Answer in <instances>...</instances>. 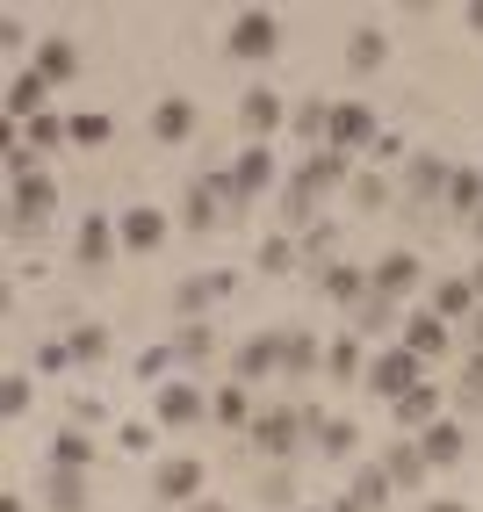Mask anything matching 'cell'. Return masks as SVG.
Returning a JSON list of instances; mask_svg holds the SVG:
<instances>
[{"label":"cell","instance_id":"6da1fadb","mask_svg":"<svg viewBox=\"0 0 483 512\" xmlns=\"http://www.w3.org/2000/svg\"><path fill=\"white\" fill-rule=\"evenodd\" d=\"M354 181V166H347V152H332V145H318L303 166H296V181H289V217L303 224L310 217V202L318 195H332V188H347Z\"/></svg>","mask_w":483,"mask_h":512},{"label":"cell","instance_id":"7a4b0ae2","mask_svg":"<svg viewBox=\"0 0 483 512\" xmlns=\"http://www.w3.org/2000/svg\"><path fill=\"white\" fill-rule=\"evenodd\" d=\"M274 51H282V15H267V8L231 15V29H224V58H238V65H267Z\"/></svg>","mask_w":483,"mask_h":512},{"label":"cell","instance_id":"3957f363","mask_svg":"<svg viewBox=\"0 0 483 512\" xmlns=\"http://www.w3.org/2000/svg\"><path fill=\"white\" fill-rule=\"evenodd\" d=\"M51 210H58V188H51V174L8 181V238H37Z\"/></svg>","mask_w":483,"mask_h":512},{"label":"cell","instance_id":"277c9868","mask_svg":"<svg viewBox=\"0 0 483 512\" xmlns=\"http://www.w3.org/2000/svg\"><path fill=\"white\" fill-rule=\"evenodd\" d=\"M419 383H426V361L411 354V347H383V354L368 361V390L390 397V404H397L404 390H419Z\"/></svg>","mask_w":483,"mask_h":512},{"label":"cell","instance_id":"5b68a950","mask_svg":"<svg viewBox=\"0 0 483 512\" xmlns=\"http://www.w3.org/2000/svg\"><path fill=\"white\" fill-rule=\"evenodd\" d=\"M253 455L260 462H296V440H303V412H289V404H282V412H260L253 426Z\"/></svg>","mask_w":483,"mask_h":512},{"label":"cell","instance_id":"8992f818","mask_svg":"<svg viewBox=\"0 0 483 512\" xmlns=\"http://www.w3.org/2000/svg\"><path fill=\"white\" fill-rule=\"evenodd\" d=\"M325 145L332 152H361V145H383V130H375V109L368 101H332V130H325Z\"/></svg>","mask_w":483,"mask_h":512},{"label":"cell","instance_id":"52a82bcc","mask_svg":"<svg viewBox=\"0 0 483 512\" xmlns=\"http://www.w3.org/2000/svg\"><path fill=\"white\" fill-rule=\"evenodd\" d=\"M152 498L159 505H195L202 498V455H166L152 469Z\"/></svg>","mask_w":483,"mask_h":512},{"label":"cell","instance_id":"ba28073f","mask_svg":"<svg viewBox=\"0 0 483 512\" xmlns=\"http://www.w3.org/2000/svg\"><path fill=\"white\" fill-rule=\"evenodd\" d=\"M166 210H152V202H130V210L116 217V238H123V253H159L166 246Z\"/></svg>","mask_w":483,"mask_h":512},{"label":"cell","instance_id":"9c48e42d","mask_svg":"<svg viewBox=\"0 0 483 512\" xmlns=\"http://www.w3.org/2000/svg\"><path fill=\"white\" fill-rule=\"evenodd\" d=\"M238 123H246V138H253V145H267L274 130L289 123V101L274 94V87H246V101H238Z\"/></svg>","mask_w":483,"mask_h":512},{"label":"cell","instance_id":"30bf717a","mask_svg":"<svg viewBox=\"0 0 483 512\" xmlns=\"http://www.w3.org/2000/svg\"><path fill=\"white\" fill-rule=\"evenodd\" d=\"M274 368H282V332H260L231 354V383H267Z\"/></svg>","mask_w":483,"mask_h":512},{"label":"cell","instance_id":"8fae6325","mask_svg":"<svg viewBox=\"0 0 483 512\" xmlns=\"http://www.w3.org/2000/svg\"><path fill=\"white\" fill-rule=\"evenodd\" d=\"M419 275H426V267H419V253H383V260L368 267V289L397 303V296H411V289H419Z\"/></svg>","mask_w":483,"mask_h":512},{"label":"cell","instance_id":"7c38bea8","mask_svg":"<svg viewBox=\"0 0 483 512\" xmlns=\"http://www.w3.org/2000/svg\"><path fill=\"white\" fill-rule=\"evenodd\" d=\"M152 412H159V426H174V433H181V426H202V412H210V397H202V383H166Z\"/></svg>","mask_w":483,"mask_h":512},{"label":"cell","instance_id":"4fadbf2b","mask_svg":"<svg viewBox=\"0 0 483 512\" xmlns=\"http://www.w3.org/2000/svg\"><path fill=\"white\" fill-rule=\"evenodd\" d=\"M419 455H426L433 469H455V462L469 455V433H462V419H447V412H440V419L419 433Z\"/></svg>","mask_w":483,"mask_h":512},{"label":"cell","instance_id":"5bb4252c","mask_svg":"<svg viewBox=\"0 0 483 512\" xmlns=\"http://www.w3.org/2000/svg\"><path fill=\"white\" fill-rule=\"evenodd\" d=\"M195 123H202L195 101H188V94H166L159 109H152V138H159V145H188V138H195Z\"/></svg>","mask_w":483,"mask_h":512},{"label":"cell","instance_id":"9a60e30c","mask_svg":"<svg viewBox=\"0 0 483 512\" xmlns=\"http://www.w3.org/2000/svg\"><path fill=\"white\" fill-rule=\"evenodd\" d=\"M231 181H238V210H246L253 195L274 188V152H267V145H246V152L231 159Z\"/></svg>","mask_w":483,"mask_h":512},{"label":"cell","instance_id":"2e32d148","mask_svg":"<svg viewBox=\"0 0 483 512\" xmlns=\"http://www.w3.org/2000/svg\"><path fill=\"white\" fill-rule=\"evenodd\" d=\"M318 289H325L332 303H347V311H361V303H368V267H354V260H325V267H318Z\"/></svg>","mask_w":483,"mask_h":512},{"label":"cell","instance_id":"e0dca14e","mask_svg":"<svg viewBox=\"0 0 483 512\" xmlns=\"http://www.w3.org/2000/svg\"><path fill=\"white\" fill-rule=\"evenodd\" d=\"M44 101H51V80L37 73V65H29V73H15V80H8V123H37Z\"/></svg>","mask_w":483,"mask_h":512},{"label":"cell","instance_id":"ac0fdd59","mask_svg":"<svg viewBox=\"0 0 483 512\" xmlns=\"http://www.w3.org/2000/svg\"><path fill=\"white\" fill-rule=\"evenodd\" d=\"M37 73H44L51 87H73V80H80V44H73V37H44V44H37Z\"/></svg>","mask_w":483,"mask_h":512},{"label":"cell","instance_id":"d6986e66","mask_svg":"<svg viewBox=\"0 0 483 512\" xmlns=\"http://www.w3.org/2000/svg\"><path fill=\"white\" fill-rule=\"evenodd\" d=\"M73 253H80V267H101L109 253H123L116 217H94V210H87V224H80V238H73Z\"/></svg>","mask_w":483,"mask_h":512},{"label":"cell","instance_id":"ffe728a7","mask_svg":"<svg viewBox=\"0 0 483 512\" xmlns=\"http://www.w3.org/2000/svg\"><path fill=\"white\" fill-rule=\"evenodd\" d=\"M397 347H411L419 361H440V354H447V318H433V311H411Z\"/></svg>","mask_w":483,"mask_h":512},{"label":"cell","instance_id":"44dd1931","mask_svg":"<svg viewBox=\"0 0 483 512\" xmlns=\"http://www.w3.org/2000/svg\"><path fill=\"white\" fill-rule=\"evenodd\" d=\"M383 469H390V484H397V491H419L433 462L419 455V440H390V448H383Z\"/></svg>","mask_w":483,"mask_h":512},{"label":"cell","instance_id":"7402d4cb","mask_svg":"<svg viewBox=\"0 0 483 512\" xmlns=\"http://www.w3.org/2000/svg\"><path fill=\"white\" fill-rule=\"evenodd\" d=\"M210 419L231 426V433L253 426V419H260V412H253V383H224V390H210Z\"/></svg>","mask_w":483,"mask_h":512},{"label":"cell","instance_id":"603a6c76","mask_svg":"<svg viewBox=\"0 0 483 512\" xmlns=\"http://www.w3.org/2000/svg\"><path fill=\"white\" fill-rule=\"evenodd\" d=\"M347 498H354L361 512H383V505L397 498V484H390V469H383V462H361V469H354V484H347Z\"/></svg>","mask_w":483,"mask_h":512},{"label":"cell","instance_id":"cb8c5ba5","mask_svg":"<svg viewBox=\"0 0 483 512\" xmlns=\"http://www.w3.org/2000/svg\"><path fill=\"white\" fill-rule=\"evenodd\" d=\"M447 181H455V159H433V152L411 159V195L419 202H447Z\"/></svg>","mask_w":483,"mask_h":512},{"label":"cell","instance_id":"d4e9b609","mask_svg":"<svg viewBox=\"0 0 483 512\" xmlns=\"http://www.w3.org/2000/svg\"><path fill=\"white\" fill-rule=\"evenodd\" d=\"M390 412H397V426H404V433H426V426L440 419V390H433V383H419V390H404Z\"/></svg>","mask_w":483,"mask_h":512},{"label":"cell","instance_id":"484cf974","mask_svg":"<svg viewBox=\"0 0 483 512\" xmlns=\"http://www.w3.org/2000/svg\"><path fill=\"white\" fill-rule=\"evenodd\" d=\"M44 505L51 512H87V469H51L44 476Z\"/></svg>","mask_w":483,"mask_h":512},{"label":"cell","instance_id":"4316f807","mask_svg":"<svg viewBox=\"0 0 483 512\" xmlns=\"http://www.w3.org/2000/svg\"><path fill=\"white\" fill-rule=\"evenodd\" d=\"M224 289H231V275H188V282L174 289V311H181V318H202Z\"/></svg>","mask_w":483,"mask_h":512},{"label":"cell","instance_id":"83f0119b","mask_svg":"<svg viewBox=\"0 0 483 512\" xmlns=\"http://www.w3.org/2000/svg\"><path fill=\"white\" fill-rule=\"evenodd\" d=\"M210 354H217V332L202 325V318H188V325L174 332V361H181V368H210Z\"/></svg>","mask_w":483,"mask_h":512},{"label":"cell","instance_id":"f1b7e54d","mask_svg":"<svg viewBox=\"0 0 483 512\" xmlns=\"http://www.w3.org/2000/svg\"><path fill=\"white\" fill-rule=\"evenodd\" d=\"M289 130H296L310 152H318V145H325V130H332V101H318V94L296 101V109H289Z\"/></svg>","mask_w":483,"mask_h":512},{"label":"cell","instance_id":"f546056e","mask_svg":"<svg viewBox=\"0 0 483 512\" xmlns=\"http://www.w3.org/2000/svg\"><path fill=\"white\" fill-rule=\"evenodd\" d=\"M433 318H476L483 303H476V289H469V275L462 282H433V303H426Z\"/></svg>","mask_w":483,"mask_h":512},{"label":"cell","instance_id":"4dcf8cb0","mask_svg":"<svg viewBox=\"0 0 483 512\" xmlns=\"http://www.w3.org/2000/svg\"><path fill=\"white\" fill-rule=\"evenodd\" d=\"M310 440H318V462H347V455L361 448V426H354V419H325Z\"/></svg>","mask_w":483,"mask_h":512},{"label":"cell","instance_id":"1f68e13d","mask_svg":"<svg viewBox=\"0 0 483 512\" xmlns=\"http://www.w3.org/2000/svg\"><path fill=\"white\" fill-rule=\"evenodd\" d=\"M383 58H390V37H383V29H354V37H347V73H375Z\"/></svg>","mask_w":483,"mask_h":512},{"label":"cell","instance_id":"d6a6232c","mask_svg":"<svg viewBox=\"0 0 483 512\" xmlns=\"http://www.w3.org/2000/svg\"><path fill=\"white\" fill-rule=\"evenodd\" d=\"M447 210H455V217L483 210V166H455V181H447Z\"/></svg>","mask_w":483,"mask_h":512},{"label":"cell","instance_id":"836d02e7","mask_svg":"<svg viewBox=\"0 0 483 512\" xmlns=\"http://www.w3.org/2000/svg\"><path fill=\"white\" fill-rule=\"evenodd\" d=\"M65 347H73V368H101V361H109V325H80V332H65Z\"/></svg>","mask_w":483,"mask_h":512},{"label":"cell","instance_id":"e575fe53","mask_svg":"<svg viewBox=\"0 0 483 512\" xmlns=\"http://www.w3.org/2000/svg\"><path fill=\"white\" fill-rule=\"evenodd\" d=\"M325 375H332V383H354V375H368V361H361V339H354V332L325 347Z\"/></svg>","mask_w":483,"mask_h":512},{"label":"cell","instance_id":"d590c367","mask_svg":"<svg viewBox=\"0 0 483 512\" xmlns=\"http://www.w3.org/2000/svg\"><path fill=\"white\" fill-rule=\"evenodd\" d=\"M87 462H94V440H87L80 426L51 433V469H87Z\"/></svg>","mask_w":483,"mask_h":512},{"label":"cell","instance_id":"8d00e7d4","mask_svg":"<svg viewBox=\"0 0 483 512\" xmlns=\"http://www.w3.org/2000/svg\"><path fill=\"white\" fill-rule=\"evenodd\" d=\"M318 368V332H282V375H310Z\"/></svg>","mask_w":483,"mask_h":512},{"label":"cell","instance_id":"74e56055","mask_svg":"<svg viewBox=\"0 0 483 512\" xmlns=\"http://www.w3.org/2000/svg\"><path fill=\"white\" fill-rule=\"evenodd\" d=\"M58 145H73V116H37V123H29V152H58Z\"/></svg>","mask_w":483,"mask_h":512},{"label":"cell","instance_id":"f35d334b","mask_svg":"<svg viewBox=\"0 0 483 512\" xmlns=\"http://www.w3.org/2000/svg\"><path fill=\"white\" fill-rule=\"evenodd\" d=\"M109 138H116V123L101 116V109H80V116H73V145H80V152H101Z\"/></svg>","mask_w":483,"mask_h":512},{"label":"cell","instance_id":"ab89813d","mask_svg":"<svg viewBox=\"0 0 483 512\" xmlns=\"http://www.w3.org/2000/svg\"><path fill=\"white\" fill-rule=\"evenodd\" d=\"M181 224H188V231H217V195L202 188V181L188 188V210H181Z\"/></svg>","mask_w":483,"mask_h":512},{"label":"cell","instance_id":"60d3db41","mask_svg":"<svg viewBox=\"0 0 483 512\" xmlns=\"http://www.w3.org/2000/svg\"><path fill=\"white\" fill-rule=\"evenodd\" d=\"M29 404H37V390H29V375H0V419H22Z\"/></svg>","mask_w":483,"mask_h":512},{"label":"cell","instance_id":"b9f144b4","mask_svg":"<svg viewBox=\"0 0 483 512\" xmlns=\"http://www.w3.org/2000/svg\"><path fill=\"white\" fill-rule=\"evenodd\" d=\"M354 318H361V332H390V325H397V303L368 289V303H361V311H354Z\"/></svg>","mask_w":483,"mask_h":512},{"label":"cell","instance_id":"7bdbcfd3","mask_svg":"<svg viewBox=\"0 0 483 512\" xmlns=\"http://www.w3.org/2000/svg\"><path fill=\"white\" fill-rule=\"evenodd\" d=\"M296 267V246L289 238H260V275H289Z\"/></svg>","mask_w":483,"mask_h":512},{"label":"cell","instance_id":"ee69618b","mask_svg":"<svg viewBox=\"0 0 483 512\" xmlns=\"http://www.w3.org/2000/svg\"><path fill=\"white\" fill-rule=\"evenodd\" d=\"M347 188H354V202H361V210H383V202H390V188H383V174H354Z\"/></svg>","mask_w":483,"mask_h":512},{"label":"cell","instance_id":"f6af8a7d","mask_svg":"<svg viewBox=\"0 0 483 512\" xmlns=\"http://www.w3.org/2000/svg\"><path fill=\"white\" fill-rule=\"evenodd\" d=\"M166 368H174V347H145L137 354V383H159Z\"/></svg>","mask_w":483,"mask_h":512},{"label":"cell","instance_id":"bcb514c9","mask_svg":"<svg viewBox=\"0 0 483 512\" xmlns=\"http://www.w3.org/2000/svg\"><path fill=\"white\" fill-rule=\"evenodd\" d=\"M116 440H123L130 455H152V426H145V419H123V426H116Z\"/></svg>","mask_w":483,"mask_h":512},{"label":"cell","instance_id":"7dc6e473","mask_svg":"<svg viewBox=\"0 0 483 512\" xmlns=\"http://www.w3.org/2000/svg\"><path fill=\"white\" fill-rule=\"evenodd\" d=\"M296 498V484H289V469H274L267 484H260V505H289Z\"/></svg>","mask_w":483,"mask_h":512},{"label":"cell","instance_id":"c3c4849f","mask_svg":"<svg viewBox=\"0 0 483 512\" xmlns=\"http://www.w3.org/2000/svg\"><path fill=\"white\" fill-rule=\"evenodd\" d=\"M37 368H44V375H58V368H73V347H65V339H51V347H37Z\"/></svg>","mask_w":483,"mask_h":512},{"label":"cell","instance_id":"681fc988","mask_svg":"<svg viewBox=\"0 0 483 512\" xmlns=\"http://www.w3.org/2000/svg\"><path fill=\"white\" fill-rule=\"evenodd\" d=\"M303 253L325 260V253H332V224H310V231H303Z\"/></svg>","mask_w":483,"mask_h":512},{"label":"cell","instance_id":"f907efd6","mask_svg":"<svg viewBox=\"0 0 483 512\" xmlns=\"http://www.w3.org/2000/svg\"><path fill=\"white\" fill-rule=\"evenodd\" d=\"M462 22H469L476 37H483V0H469V8H462Z\"/></svg>","mask_w":483,"mask_h":512},{"label":"cell","instance_id":"816d5d0a","mask_svg":"<svg viewBox=\"0 0 483 512\" xmlns=\"http://www.w3.org/2000/svg\"><path fill=\"white\" fill-rule=\"evenodd\" d=\"M181 512H231V505H217V498H195V505H181Z\"/></svg>","mask_w":483,"mask_h":512},{"label":"cell","instance_id":"f5cc1de1","mask_svg":"<svg viewBox=\"0 0 483 512\" xmlns=\"http://www.w3.org/2000/svg\"><path fill=\"white\" fill-rule=\"evenodd\" d=\"M426 512H469V505H462V498H433Z\"/></svg>","mask_w":483,"mask_h":512},{"label":"cell","instance_id":"db71d44e","mask_svg":"<svg viewBox=\"0 0 483 512\" xmlns=\"http://www.w3.org/2000/svg\"><path fill=\"white\" fill-rule=\"evenodd\" d=\"M469 339H476V354H483V311H476V318H469Z\"/></svg>","mask_w":483,"mask_h":512},{"label":"cell","instance_id":"11a10c76","mask_svg":"<svg viewBox=\"0 0 483 512\" xmlns=\"http://www.w3.org/2000/svg\"><path fill=\"white\" fill-rule=\"evenodd\" d=\"M325 512H361V505H354V498H332V505H325Z\"/></svg>","mask_w":483,"mask_h":512},{"label":"cell","instance_id":"9f6ffc18","mask_svg":"<svg viewBox=\"0 0 483 512\" xmlns=\"http://www.w3.org/2000/svg\"><path fill=\"white\" fill-rule=\"evenodd\" d=\"M469 289H476V303H483V260H476V275H469Z\"/></svg>","mask_w":483,"mask_h":512},{"label":"cell","instance_id":"6f0895ef","mask_svg":"<svg viewBox=\"0 0 483 512\" xmlns=\"http://www.w3.org/2000/svg\"><path fill=\"white\" fill-rule=\"evenodd\" d=\"M0 512H22V498H15V491H8V498H0Z\"/></svg>","mask_w":483,"mask_h":512},{"label":"cell","instance_id":"680465c9","mask_svg":"<svg viewBox=\"0 0 483 512\" xmlns=\"http://www.w3.org/2000/svg\"><path fill=\"white\" fill-rule=\"evenodd\" d=\"M469 231H476V238H483V210H476V217H469Z\"/></svg>","mask_w":483,"mask_h":512}]
</instances>
